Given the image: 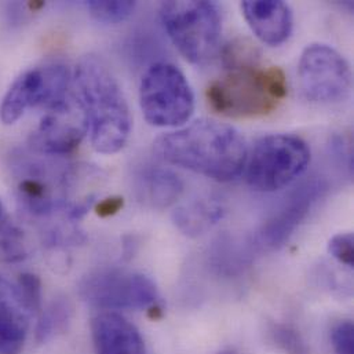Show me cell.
Segmentation results:
<instances>
[{"label": "cell", "mask_w": 354, "mask_h": 354, "mask_svg": "<svg viewBox=\"0 0 354 354\" xmlns=\"http://www.w3.org/2000/svg\"><path fill=\"white\" fill-rule=\"evenodd\" d=\"M160 158L185 170L218 182H230L245 169L248 151L232 126L200 119L158 138Z\"/></svg>", "instance_id": "6da1fadb"}, {"label": "cell", "mask_w": 354, "mask_h": 354, "mask_svg": "<svg viewBox=\"0 0 354 354\" xmlns=\"http://www.w3.org/2000/svg\"><path fill=\"white\" fill-rule=\"evenodd\" d=\"M73 82L94 149L104 155L118 153L129 141L131 116L116 77L101 58L87 55L76 66Z\"/></svg>", "instance_id": "7a4b0ae2"}, {"label": "cell", "mask_w": 354, "mask_h": 354, "mask_svg": "<svg viewBox=\"0 0 354 354\" xmlns=\"http://www.w3.org/2000/svg\"><path fill=\"white\" fill-rule=\"evenodd\" d=\"M287 97V79L280 68L257 65L230 69L207 88L209 106L227 118H261L277 109Z\"/></svg>", "instance_id": "3957f363"}, {"label": "cell", "mask_w": 354, "mask_h": 354, "mask_svg": "<svg viewBox=\"0 0 354 354\" xmlns=\"http://www.w3.org/2000/svg\"><path fill=\"white\" fill-rule=\"evenodd\" d=\"M160 18L169 37L189 62L201 65L214 58L222 35V18L215 3L166 1Z\"/></svg>", "instance_id": "277c9868"}, {"label": "cell", "mask_w": 354, "mask_h": 354, "mask_svg": "<svg viewBox=\"0 0 354 354\" xmlns=\"http://www.w3.org/2000/svg\"><path fill=\"white\" fill-rule=\"evenodd\" d=\"M310 149L308 144L291 134H272L261 138L247 158V182L259 192H276L308 169Z\"/></svg>", "instance_id": "5b68a950"}, {"label": "cell", "mask_w": 354, "mask_h": 354, "mask_svg": "<svg viewBox=\"0 0 354 354\" xmlns=\"http://www.w3.org/2000/svg\"><path fill=\"white\" fill-rule=\"evenodd\" d=\"M140 104L152 126L180 127L193 115L194 94L179 68L156 62L141 80Z\"/></svg>", "instance_id": "8992f818"}, {"label": "cell", "mask_w": 354, "mask_h": 354, "mask_svg": "<svg viewBox=\"0 0 354 354\" xmlns=\"http://www.w3.org/2000/svg\"><path fill=\"white\" fill-rule=\"evenodd\" d=\"M71 72L59 62H48L21 73L0 104V119L14 124L24 113L35 106L48 109L69 97Z\"/></svg>", "instance_id": "52a82bcc"}, {"label": "cell", "mask_w": 354, "mask_h": 354, "mask_svg": "<svg viewBox=\"0 0 354 354\" xmlns=\"http://www.w3.org/2000/svg\"><path fill=\"white\" fill-rule=\"evenodd\" d=\"M80 295L90 305L109 312L162 310L159 291L149 277L119 269H102L84 277Z\"/></svg>", "instance_id": "ba28073f"}, {"label": "cell", "mask_w": 354, "mask_h": 354, "mask_svg": "<svg viewBox=\"0 0 354 354\" xmlns=\"http://www.w3.org/2000/svg\"><path fill=\"white\" fill-rule=\"evenodd\" d=\"M299 87L312 102L337 104L352 90V69L342 54L327 44L308 46L298 65Z\"/></svg>", "instance_id": "9c48e42d"}, {"label": "cell", "mask_w": 354, "mask_h": 354, "mask_svg": "<svg viewBox=\"0 0 354 354\" xmlns=\"http://www.w3.org/2000/svg\"><path fill=\"white\" fill-rule=\"evenodd\" d=\"M90 131L86 112L76 94L46 109V115L32 134V148L47 156L72 153Z\"/></svg>", "instance_id": "30bf717a"}, {"label": "cell", "mask_w": 354, "mask_h": 354, "mask_svg": "<svg viewBox=\"0 0 354 354\" xmlns=\"http://www.w3.org/2000/svg\"><path fill=\"white\" fill-rule=\"evenodd\" d=\"M326 189L324 180L316 177L295 189L259 229L257 234L258 245L263 250H277L283 247L306 219Z\"/></svg>", "instance_id": "8fae6325"}, {"label": "cell", "mask_w": 354, "mask_h": 354, "mask_svg": "<svg viewBox=\"0 0 354 354\" xmlns=\"http://www.w3.org/2000/svg\"><path fill=\"white\" fill-rule=\"evenodd\" d=\"M32 315L18 287L0 274V354L22 352Z\"/></svg>", "instance_id": "7c38bea8"}, {"label": "cell", "mask_w": 354, "mask_h": 354, "mask_svg": "<svg viewBox=\"0 0 354 354\" xmlns=\"http://www.w3.org/2000/svg\"><path fill=\"white\" fill-rule=\"evenodd\" d=\"M243 15L255 33L265 44L280 46L291 36L294 17L291 7L280 0H247L241 3Z\"/></svg>", "instance_id": "4fadbf2b"}, {"label": "cell", "mask_w": 354, "mask_h": 354, "mask_svg": "<svg viewBox=\"0 0 354 354\" xmlns=\"http://www.w3.org/2000/svg\"><path fill=\"white\" fill-rule=\"evenodd\" d=\"M91 333L97 354H144V341L137 327L115 312L95 316Z\"/></svg>", "instance_id": "5bb4252c"}, {"label": "cell", "mask_w": 354, "mask_h": 354, "mask_svg": "<svg viewBox=\"0 0 354 354\" xmlns=\"http://www.w3.org/2000/svg\"><path fill=\"white\" fill-rule=\"evenodd\" d=\"M183 192V182L171 170L148 166L137 176V193L151 207L166 208Z\"/></svg>", "instance_id": "9a60e30c"}, {"label": "cell", "mask_w": 354, "mask_h": 354, "mask_svg": "<svg viewBox=\"0 0 354 354\" xmlns=\"http://www.w3.org/2000/svg\"><path fill=\"white\" fill-rule=\"evenodd\" d=\"M223 214L225 209L219 201L214 198H197L177 208L173 219L183 234L197 237L212 229L222 219Z\"/></svg>", "instance_id": "2e32d148"}, {"label": "cell", "mask_w": 354, "mask_h": 354, "mask_svg": "<svg viewBox=\"0 0 354 354\" xmlns=\"http://www.w3.org/2000/svg\"><path fill=\"white\" fill-rule=\"evenodd\" d=\"M28 255L26 243L21 229L12 222L0 201V262L18 263Z\"/></svg>", "instance_id": "e0dca14e"}, {"label": "cell", "mask_w": 354, "mask_h": 354, "mask_svg": "<svg viewBox=\"0 0 354 354\" xmlns=\"http://www.w3.org/2000/svg\"><path fill=\"white\" fill-rule=\"evenodd\" d=\"M71 317V309L65 302L53 304L40 317L37 328H36V338L37 342L44 344L51 339L55 334L65 330Z\"/></svg>", "instance_id": "ac0fdd59"}, {"label": "cell", "mask_w": 354, "mask_h": 354, "mask_svg": "<svg viewBox=\"0 0 354 354\" xmlns=\"http://www.w3.org/2000/svg\"><path fill=\"white\" fill-rule=\"evenodd\" d=\"M90 14L98 22L104 24H118L126 21L133 11L136 10L137 3L130 0H116V1H100V0H90L86 3Z\"/></svg>", "instance_id": "d6986e66"}, {"label": "cell", "mask_w": 354, "mask_h": 354, "mask_svg": "<svg viewBox=\"0 0 354 354\" xmlns=\"http://www.w3.org/2000/svg\"><path fill=\"white\" fill-rule=\"evenodd\" d=\"M270 335L273 342L287 354H309L302 337L288 326H273Z\"/></svg>", "instance_id": "ffe728a7"}, {"label": "cell", "mask_w": 354, "mask_h": 354, "mask_svg": "<svg viewBox=\"0 0 354 354\" xmlns=\"http://www.w3.org/2000/svg\"><path fill=\"white\" fill-rule=\"evenodd\" d=\"M17 287L32 313H37L41 309V283L39 277L32 273H24L19 276Z\"/></svg>", "instance_id": "44dd1931"}, {"label": "cell", "mask_w": 354, "mask_h": 354, "mask_svg": "<svg viewBox=\"0 0 354 354\" xmlns=\"http://www.w3.org/2000/svg\"><path fill=\"white\" fill-rule=\"evenodd\" d=\"M330 254L342 265L354 266V239L352 233H339L328 243Z\"/></svg>", "instance_id": "7402d4cb"}, {"label": "cell", "mask_w": 354, "mask_h": 354, "mask_svg": "<svg viewBox=\"0 0 354 354\" xmlns=\"http://www.w3.org/2000/svg\"><path fill=\"white\" fill-rule=\"evenodd\" d=\"M331 342L335 354H354V327L351 320L339 322L331 333Z\"/></svg>", "instance_id": "603a6c76"}, {"label": "cell", "mask_w": 354, "mask_h": 354, "mask_svg": "<svg viewBox=\"0 0 354 354\" xmlns=\"http://www.w3.org/2000/svg\"><path fill=\"white\" fill-rule=\"evenodd\" d=\"M122 207H123V198L112 197V198H106L102 203H100L97 212L101 216H109V215L116 214Z\"/></svg>", "instance_id": "cb8c5ba5"}, {"label": "cell", "mask_w": 354, "mask_h": 354, "mask_svg": "<svg viewBox=\"0 0 354 354\" xmlns=\"http://www.w3.org/2000/svg\"><path fill=\"white\" fill-rule=\"evenodd\" d=\"M216 354H239L237 352H234V351H232V349H226V351H222V352H219V353Z\"/></svg>", "instance_id": "d4e9b609"}]
</instances>
